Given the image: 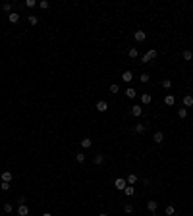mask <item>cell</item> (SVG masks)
Wrapping results in <instances>:
<instances>
[{"instance_id":"1","label":"cell","mask_w":193,"mask_h":216,"mask_svg":"<svg viewBox=\"0 0 193 216\" xmlns=\"http://www.w3.org/2000/svg\"><path fill=\"white\" fill-rule=\"evenodd\" d=\"M126 185H128V181H126L124 178H118V179L114 181V187L118 189V191H124V189H126Z\"/></svg>"},{"instance_id":"2","label":"cell","mask_w":193,"mask_h":216,"mask_svg":"<svg viewBox=\"0 0 193 216\" xmlns=\"http://www.w3.org/2000/svg\"><path fill=\"white\" fill-rule=\"evenodd\" d=\"M133 39H135L137 42H143L145 39H147V33H145V31H135V33H133Z\"/></svg>"},{"instance_id":"3","label":"cell","mask_w":193,"mask_h":216,"mask_svg":"<svg viewBox=\"0 0 193 216\" xmlns=\"http://www.w3.org/2000/svg\"><path fill=\"white\" fill-rule=\"evenodd\" d=\"M156 56H158V52H156V50H155V48H153V50H149V52H147V54L143 56V62H149V60H155V58H156Z\"/></svg>"},{"instance_id":"4","label":"cell","mask_w":193,"mask_h":216,"mask_svg":"<svg viewBox=\"0 0 193 216\" xmlns=\"http://www.w3.org/2000/svg\"><path fill=\"white\" fill-rule=\"evenodd\" d=\"M97 110H99V112H106V110H108V102H106V101H99V102H97Z\"/></svg>"},{"instance_id":"5","label":"cell","mask_w":193,"mask_h":216,"mask_svg":"<svg viewBox=\"0 0 193 216\" xmlns=\"http://www.w3.org/2000/svg\"><path fill=\"white\" fill-rule=\"evenodd\" d=\"M12 178H14V176H12V172H2V174H0V179H2V181H6V183H10V181H12Z\"/></svg>"},{"instance_id":"6","label":"cell","mask_w":193,"mask_h":216,"mask_svg":"<svg viewBox=\"0 0 193 216\" xmlns=\"http://www.w3.org/2000/svg\"><path fill=\"white\" fill-rule=\"evenodd\" d=\"M153 141H155V143H158V145H160V143L164 141V133H162V131H156V133L153 135Z\"/></svg>"},{"instance_id":"7","label":"cell","mask_w":193,"mask_h":216,"mask_svg":"<svg viewBox=\"0 0 193 216\" xmlns=\"http://www.w3.org/2000/svg\"><path fill=\"white\" fill-rule=\"evenodd\" d=\"M131 79H133V74H131L129 69H128V72H124V74H122V81H124V83H129V81H131Z\"/></svg>"},{"instance_id":"8","label":"cell","mask_w":193,"mask_h":216,"mask_svg":"<svg viewBox=\"0 0 193 216\" xmlns=\"http://www.w3.org/2000/svg\"><path fill=\"white\" fill-rule=\"evenodd\" d=\"M164 104H166V106H174V104H176V97H174V95H166Z\"/></svg>"},{"instance_id":"9","label":"cell","mask_w":193,"mask_h":216,"mask_svg":"<svg viewBox=\"0 0 193 216\" xmlns=\"http://www.w3.org/2000/svg\"><path fill=\"white\" fill-rule=\"evenodd\" d=\"M131 114H133V116H141V114H143V106H141V104L131 106Z\"/></svg>"},{"instance_id":"10","label":"cell","mask_w":193,"mask_h":216,"mask_svg":"<svg viewBox=\"0 0 193 216\" xmlns=\"http://www.w3.org/2000/svg\"><path fill=\"white\" fill-rule=\"evenodd\" d=\"M151 101H153V97L149 93H143L141 95V104H151Z\"/></svg>"},{"instance_id":"11","label":"cell","mask_w":193,"mask_h":216,"mask_svg":"<svg viewBox=\"0 0 193 216\" xmlns=\"http://www.w3.org/2000/svg\"><path fill=\"white\" fill-rule=\"evenodd\" d=\"M93 162H95V166H102L104 164V157H102V154H95Z\"/></svg>"},{"instance_id":"12","label":"cell","mask_w":193,"mask_h":216,"mask_svg":"<svg viewBox=\"0 0 193 216\" xmlns=\"http://www.w3.org/2000/svg\"><path fill=\"white\" fill-rule=\"evenodd\" d=\"M18 214L19 216H27L29 214V208L25 207V205H19V207H18Z\"/></svg>"},{"instance_id":"13","label":"cell","mask_w":193,"mask_h":216,"mask_svg":"<svg viewBox=\"0 0 193 216\" xmlns=\"http://www.w3.org/2000/svg\"><path fill=\"white\" fill-rule=\"evenodd\" d=\"M124 193H126V197H131V195H135V187L133 185H126Z\"/></svg>"},{"instance_id":"14","label":"cell","mask_w":193,"mask_h":216,"mask_svg":"<svg viewBox=\"0 0 193 216\" xmlns=\"http://www.w3.org/2000/svg\"><path fill=\"white\" fill-rule=\"evenodd\" d=\"M8 19H10V23H18L19 21V14L18 12H12V14L8 16Z\"/></svg>"},{"instance_id":"15","label":"cell","mask_w":193,"mask_h":216,"mask_svg":"<svg viewBox=\"0 0 193 216\" xmlns=\"http://www.w3.org/2000/svg\"><path fill=\"white\" fill-rule=\"evenodd\" d=\"M128 56H129V58H137V56H139V50L135 48V46H131V48L128 50Z\"/></svg>"},{"instance_id":"16","label":"cell","mask_w":193,"mask_h":216,"mask_svg":"<svg viewBox=\"0 0 193 216\" xmlns=\"http://www.w3.org/2000/svg\"><path fill=\"white\" fill-rule=\"evenodd\" d=\"M126 95H128V98H135V97H137V91L129 87V89H126Z\"/></svg>"},{"instance_id":"17","label":"cell","mask_w":193,"mask_h":216,"mask_svg":"<svg viewBox=\"0 0 193 216\" xmlns=\"http://www.w3.org/2000/svg\"><path fill=\"white\" fill-rule=\"evenodd\" d=\"M91 145H93V141H91V139H89V137L81 139V147H83V149H89V147H91Z\"/></svg>"},{"instance_id":"18","label":"cell","mask_w":193,"mask_h":216,"mask_svg":"<svg viewBox=\"0 0 193 216\" xmlns=\"http://www.w3.org/2000/svg\"><path fill=\"white\" fill-rule=\"evenodd\" d=\"M184 106H193V97L191 95H185L184 97Z\"/></svg>"},{"instance_id":"19","label":"cell","mask_w":193,"mask_h":216,"mask_svg":"<svg viewBox=\"0 0 193 216\" xmlns=\"http://www.w3.org/2000/svg\"><path fill=\"white\" fill-rule=\"evenodd\" d=\"M156 207H158V203H156V201H149V203H147V208H149L151 212H155Z\"/></svg>"},{"instance_id":"20","label":"cell","mask_w":193,"mask_h":216,"mask_svg":"<svg viewBox=\"0 0 193 216\" xmlns=\"http://www.w3.org/2000/svg\"><path fill=\"white\" fill-rule=\"evenodd\" d=\"M126 181H128L129 185H133L135 181H137V176H135V174H129V176H128V179H126Z\"/></svg>"},{"instance_id":"21","label":"cell","mask_w":193,"mask_h":216,"mask_svg":"<svg viewBox=\"0 0 193 216\" xmlns=\"http://www.w3.org/2000/svg\"><path fill=\"white\" fill-rule=\"evenodd\" d=\"M135 133H145V125H143V124H135Z\"/></svg>"},{"instance_id":"22","label":"cell","mask_w":193,"mask_h":216,"mask_svg":"<svg viewBox=\"0 0 193 216\" xmlns=\"http://www.w3.org/2000/svg\"><path fill=\"white\" fill-rule=\"evenodd\" d=\"M2 12H6V14H12V4H8V2H6V4L4 6H2Z\"/></svg>"},{"instance_id":"23","label":"cell","mask_w":193,"mask_h":216,"mask_svg":"<svg viewBox=\"0 0 193 216\" xmlns=\"http://www.w3.org/2000/svg\"><path fill=\"white\" fill-rule=\"evenodd\" d=\"M149 79H151V75H149V74H141L139 81H141V83H149Z\"/></svg>"},{"instance_id":"24","label":"cell","mask_w":193,"mask_h":216,"mask_svg":"<svg viewBox=\"0 0 193 216\" xmlns=\"http://www.w3.org/2000/svg\"><path fill=\"white\" fill-rule=\"evenodd\" d=\"M75 160H77L79 164H83V162H85V154H83V152H79V154H75Z\"/></svg>"},{"instance_id":"25","label":"cell","mask_w":193,"mask_h":216,"mask_svg":"<svg viewBox=\"0 0 193 216\" xmlns=\"http://www.w3.org/2000/svg\"><path fill=\"white\" fill-rule=\"evenodd\" d=\"M118 91H120V85H118V83H112V85H110V93L114 95V93H118Z\"/></svg>"},{"instance_id":"26","label":"cell","mask_w":193,"mask_h":216,"mask_svg":"<svg viewBox=\"0 0 193 216\" xmlns=\"http://www.w3.org/2000/svg\"><path fill=\"white\" fill-rule=\"evenodd\" d=\"M164 212H166V214H168V216H172V214H174V212H176V208L172 207V205H168V207H166V210H164Z\"/></svg>"},{"instance_id":"27","label":"cell","mask_w":193,"mask_h":216,"mask_svg":"<svg viewBox=\"0 0 193 216\" xmlns=\"http://www.w3.org/2000/svg\"><path fill=\"white\" fill-rule=\"evenodd\" d=\"M29 23H31V25H37L39 18H37V16H29Z\"/></svg>"},{"instance_id":"28","label":"cell","mask_w":193,"mask_h":216,"mask_svg":"<svg viewBox=\"0 0 193 216\" xmlns=\"http://www.w3.org/2000/svg\"><path fill=\"white\" fill-rule=\"evenodd\" d=\"M178 116H180V118H185V116H187V108H180Z\"/></svg>"},{"instance_id":"29","label":"cell","mask_w":193,"mask_h":216,"mask_svg":"<svg viewBox=\"0 0 193 216\" xmlns=\"http://www.w3.org/2000/svg\"><path fill=\"white\" fill-rule=\"evenodd\" d=\"M39 6H41L43 10H48V8H50V4H48L46 0H41V2H39Z\"/></svg>"},{"instance_id":"30","label":"cell","mask_w":193,"mask_h":216,"mask_svg":"<svg viewBox=\"0 0 193 216\" xmlns=\"http://www.w3.org/2000/svg\"><path fill=\"white\" fill-rule=\"evenodd\" d=\"M162 87H164V89H170L172 87V81H170V79H164V81H162Z\"/></svg>"},{"instance_id":"31","label":"cell","mask_w":193,"mask_h":216,"mask_svg":"<svg viewBox=\"0 0 193 216\" xmlns=\"http://www.w3.org/2000/svg\"><path fill=\"white\" fill-rule=\"evenodd\" d=\"M191 58H193V52L191 50H185L184 52V60H191Z\"/></svg>"},{"instance_id":"32","label":"cell","mask_w":193,"mask_h":216,"mask_svg":"<svg viewBox=\"0 0 193 216\" xmlns=\"http://www.w3.org/2000/svg\"><path fill=\"white\" fill-rule=\"evenodd\" d=\"M124 210H126V214H131V212H133V207H131V205H126Z\"/></svg>"},{"instance_id":"33","label":"cell","mask_w":193,"mask_h":216,"mask_svg":"<svg viewBox=\"0 0 193 216\" xmlns=\"http://www.w3.org/2000/svg\"><path fill=\"white\" fill-rule=\"evenodd\" d=\"M0 189H2V191H8V189H10V183L2 181V183H0Z\"/></svg>"},{"instance_id":"34","label":"cell","mask_w":193,"mask_h":216,"mask_svg":"<svg viewBox=\"0 0 193 216\" xmlns=\"http://www.w3.org/2000/svg\"><path fill=\"white\" fill-rule=\"evenodd\" d=\"M12 208H14V207H12L10 203H6V205H4V212H6V214H8V212H12Z\"/></svg>"},{"instance_id":"35","label":"cell","mask_w":193,"mask_h":216,"mask_svg":"<svg viewBox=\"0 0 193 216\" xmlns=\"http://www.w3.org/2000/svg\"><path fill=\"white\" fill-rule=\"evenodd\" d=\"M25 6H27V8H33V6H35V0H25Z\"/></svg>"},{"instance_id":"36","label":"cell","mask_w":193,"mask_h":216,"mask_svg":"<svg viewBox=\"0 0 193 216\" xmlns=\"http://www.w3.org/2000/svg\"><path fill=\"white\" fill-rule=\"evenodd\" d=\"M43 216H50V212H45V214H43Z\"/></svg>"},{"instance_id":"37","label":"cell","mask_w":193,"mask_h":216,"mask_svg":"<svg viewBox=\"0 0 193 216\" xmlns=\"http://www.w3.org/2000/svg\"><path fill=\"white\" fill-rule=\"evenodd\" d=\"M99 216H108V214H104V212H102V214H99Z\"/></svg>"}]
</instances>
